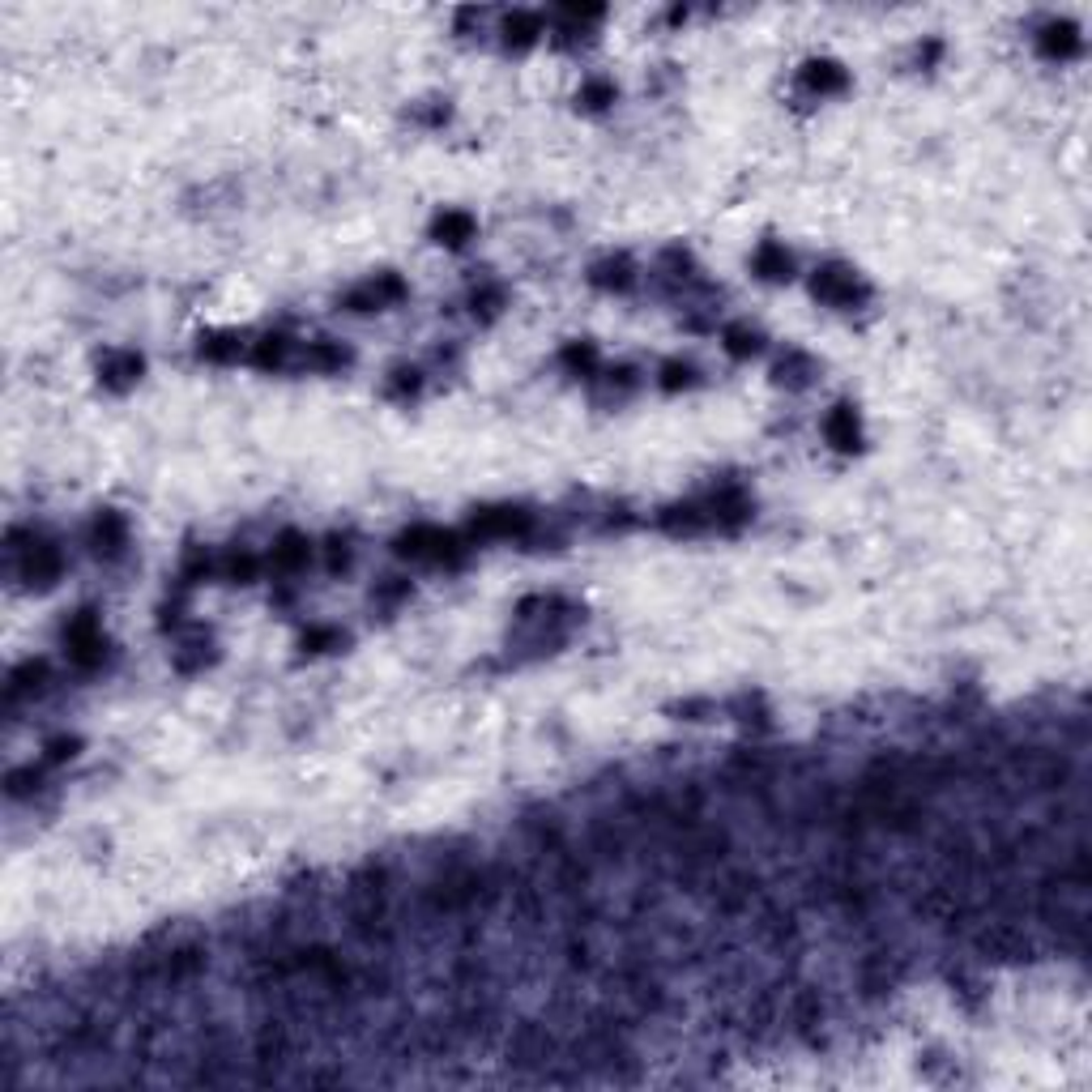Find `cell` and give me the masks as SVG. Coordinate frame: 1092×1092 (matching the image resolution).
<instances>
[{
	"mask_svg": "<svg viewBox=\"0 0 1092 1092\" xmlns=\"http://www.w3.org/2000/svg\"><path fill=\"white\" fill-rule=\"evenodd\" d=\"M389 879H384L380 866H368L350 879V931H355L363 943L384 947L393 943V913H389Z\"/></svg>",
	"mask_w": 1092,
	"mask_h": 1092,
	"instance_id": "1",
	"label": "cell"
},
{
	"mask_svg": "<svg viewBox=\"0 0 1092 1092\" xmlns=\"http://www.w3.org/2000/svg\"><path fill=\"white\" fill-rule=\"evenodd\" d=\"M393 550L415 563H461V555H465L461 538L449 530H436V525H415V530L397 534Z\"/></svg>",
	"mask_w": 1092,
	"mask_h": 1092,
	"instance_id": "2",
	"label": "cell"
},
{
	"mask_svg": "<svg viewBox=\"0 0 1092 1092\" xmlns=\"http://www.w3.org/2000/svg\"><path fill=\"white\" fill-rule=\"evenodd\" d=\"M65 649H68V662L77 671H94L103 666V653H108V640H103V628L94 619V610H81L65 624Z\"/></svg>",
	"mask_w": 1092,
	"mask_h": 1092,
	"instance_id": "3",
	"label": "cell"
},
{
	"mask_svg": "<svg viewBox=\"0 0 1092 1092\" xmlns=\"http://www.w3.org/2000/svg\"><path fill=\"white\" fill-rule=\"evenodd\" d=\"M18 550H22L18 572H22V581H26L30 590H47V585L61 581L65 555H61V546H56V543H47V538H30V543L18 546Z\"/></svg>",
	"mask_w": 1092,
	"mask_h": 1092,
	"instance_id": "4",
	"label": "cell"
},
{
	"mask_svg": "<svg viewBox=\"0 0 1092 1092\" xmlns=\"http://www.w3.org/2000/svg\"><path fill=\"white\" fill-rule=\"evenodd\" d=\"M811 290H815V299L832 303V308H853V303L866 299V286L858 282V274L845 265H819L811 278Z\"/></svg>",
	"mask_w": 1092,
	"mask_h": 1092,
	"instance_id": "5",
	"label": "cell"
},
{
	"mask_svg": "<svg viewBox=\"0 0 1092 1092\" xmlns=\"http://www.w3.org/2000/svg\"><path fill=\"white\" fill-rule=\"evenodd\" d=\"M973 947H978L985 960H1007V965L1032 956V943L1016 931V926H1007V922H985L982 931L973 935Z\"/></svg>",
	"mask_w": 1092,
	"mask_h": 1092,
	"instance_id": "6",
	"label": "cell"
},
{
	"mask_svg": "<svg viewBox=\"0 0 1092 1092\" xmlns=\"http://www.w3.org/2000/svg\"><path fill=\"white\" fill-rule=\"evenodd\" d=\"M508 1063L525 1067V1071H546L555 1063V1037L538 1025H521L508 1041Z\"/></svg>",
	"mask_w": 1092,
	"mask_h": 1092,
	"instance_id": "7",
	"label": "cell"
},
{
	"mask_svg": "<svg viewBox=\"0 0 1092 1092\" xmlns=\"http://www.w3.org/2000/svg\"><path fill=\"white\" fill-rule=\"evenodd\" d=\"M406 299V282L397 274H375L371 282H363V286H355L346 295V308L350 312H384L393 308V303Z\"/></svg>",
	"mask_w": 1092,
	"mask_h": 1092,
	"instance_id": "8",
	"label": "cell"
},
{
	"mask_svg": "<svg viewBox=\"0 0 1092 1092\" xmlns=\"http://www.w3.org/2000/svg\"><path fill=\"white\" fill-rule=\"evenodd\" d=\"M530 530H534V516L525 508H508V503L503 508H483L469 521L474 538H525Z\"/></svg>",
	"mask_w": 1092,
	"mask_h": 1092,
	"instance_id": "9",
	"label": "cell"
},
{
	"mask_svg": "<svg viewBox=\"0 0 1092 1092\" xmlns=\"http://www.w3.org/2000/svg\"><path fill=\"white\" fill-rule=\"evenodd\" d=\"M124 546H128L124 516L120 512H99V516H94V525H90V550H94V555L115 559V555H124Z\"/></svg>",
	"mask_w": 1092,
	"mask_h": 1092,
	"instance_id": "10",
	"label": "cell"
},
{
	"mask_svg": "<svg viewBox=\"0 0 1092 1092\" xmlns=\"http://www.w3.org/2000/svg\"><path fill=\"white\" fill-rule=\"evenodd\" d=\"M141 371H146V363H141V355H133V350H111V355H103V363H99V380L115 393L133 389V384L141 380Z\"/></svg>",
	"mask_w": 1092,
	"mask_h": 1092,
	"instance_id": "11",
	"label": "cell"
},
{
	"mask_svg": "<svg viewBox=\"0 0 1092 1092\" xmlns=\"http://www.w3.org/2000/svg\"><path fill=\"white\" fill-rule=\"evenodd\" d=\"M790 1025H794L798 1037L819 1041V1028H824V1003H819V994L811 990V985L794 990V999H790Z\"/></svg>",
	"mask_w": 1092,
	"mask_h": 1092,
	"instance_id": "12",
	"label": "cell"
},
{
	"mask_svg": "<svg viewBox=\"0 0 1092 1092\" xmlns=\"http://www.w3.org/2000/svg\"><path fill=\"white\" fill-rule=\"evenodd\" d=\"M824 436L832 449L841 453H858L862 449V422L853 415V406H832V415L824 422Z\"/></svg>",
	"mask_w": 1092,
	"mask_h": 1092,
	"instance_id": "13",
	"label": "cell"
},
{
	"mask_svg": "<svg viewBox=\"0 0 1092 1092\" xmlns=\"http://www.w3.org/2000/svg\"><path fill=\"white\" fill-rule=\"evenodd\" d=\"M308 559H312V543L303 534H295V530H286L274 543V550H269V563H274V572H282V577L308 568Z\"/></svg>",
	"mask_w": 1092,
	"mask_h": 1092,
	"instance_id": "14",
	"label": "cell"
},
{
	"mask_svg": "<svg viewBox=\"0 0 1092 1092\" xmlns=\"http://www.w3.org/2000/svg\"><path fill=\"white\" fill-rule=\"evenodd\" d=\"M657 525L675 538L700 534V530H709V508H704V503H675V508H666L662 516H657Z\"/></svg>",
	"mask_w": 1092,
	"mask_h": 1092,
	"instance_id": "15",
	"label": "cell"
},
{
	"mask_svg": "<svg viewBox=\"0 0 1092 1092\" xmlns=\"http://www.w3.org/2000/svg\"><path fill=\"white\" fill-rule=\"evenodd\" d=\"M751 269H756L764 282H790L794 278V256L781 248V243H760L756 256H751Z\"/></svg>",
	"mask_w": 1092,
	"mask_h": 1092,
	"instance_id": "16",
	"label": "cell"
},
{
	"mask_svg": "<svg viewBox=\"0 0 1092 1092\" xmlns=\"http://www.w3.org/2000/svg\"><path fill=\"white\" fill-rule=\"evenodd\" d=\"M1041 52L1054 56V61H1067V56L1079 52V26L1075 22H1046L1041 26Z\"/></svg>",
	"mask_w": 1092,
	"mask_h": 1092,
	"instance_id": "17",
	"label": "cell"
},
{
	"mask_svg": "<svg viewBox=\"0 0 1092 1092\" xmlns=\"http://www.w3.org/2000/svg\"><path fill=\"white\" fill-rule=\"evenodd\" d=\"M431 235H436V243L461 248V243L474 240V218H469L465 209H444V214L431 222Z\"/></svg>",
	"mask_w": 1092,
	"mask_h": 1092,
	"instance_id": "18",
	"label": "cell"
},
{
	"mask_svg": "<svg viewBox=\"0 0 1092 1092\" xmlns=\"http://www.w3.org/2000/svg\"><path fill=\"white\" fill-rule=\"evenodd\" d=\"M590 282L602 290H628L632 282H636V265L628 261V256H606V261H597L590 269Z\"/></svg>",
	"mask_w": 1092,
	"mask_h": 1092,
	"instance_id": "19",
	"label": "cell"
},
{
	"mask_svg": "<svg viewBox=\"0 0 1092 1092\" xmlns=\"http://www.w3.org/2000/svg\"><path fill=\"white\" fill-rule=\"evenodd\" d=\"M803 86L811 94H841L845 90V68L837 61H811L803 68Z\"/></svg>",
	"mask_w": 1092,
	"mask_h": 1092,
	"instance_id": "20",
	"label": "cell"
},
{
	"mask_svg": "<svg viewBox=\"0 0 1092 1092\" xmlns=\"http://www.w3.org/2000/svg\"><path fill=\"white\" fill-rule=\"evenodd\" d=\"M811 375H815V363L807 359L803 350H790V355L772 368V380L785 384V389H807V384H811Z\"/></svg>",
	"mask_w": 1092,
	"mask_h": 1092,
	"instance_id": "21",
	"label": "cell"
},
{
	"mask_svg": "<svg viewBox=\"0 0 1092 1092\" xmlns=\"http://www.w3.org/2000/svg\"><path fill=\"white\" fill-rule=\"evenodd\" d=\"M538 34H543V22H538V14L516 9V14L503 18V43H508V47H530Z\"/></svg>",
	"mask_w": 1092,
	"mask_h": 1092,
	"instance_id": "22",
	"label": "cell"
},
{
	"mask_svg": "<svg viewBox=\"0 0 1092 1092\" xmlns=\"http://www.w3.org/2000/svg\"><path fill=\"white\" fill-rule=\"evenodd\" d=\"M346 350L337 346V342H308V350H303V368L308 371H337V368H346Z\"/></svg>",
	"mask_w": 1092,
	"mask_h": 1092,
	"instance_id": "23",
	"label": "cell"
},
{
	"mask_svg": "<svg viewBox=\"0 0 1092 1092\" xmlns=\"http://www.w3.org/2000/svg\"><path fill=\"white\" fill-rule=\"evenodd\" d=\"M209 662H214V644H209L205 636H193V640H184L180 649H175V671H184V675L205 671Z\"/></svg>",
	"mask_w": 1092,
	"mask_h": 1092,
	"instance_id": "24",
	"label": "cell"
},
{
	"mask_svg": "<svg viewBox=\"0 0 1092 1092\" xmlns=\"http://www.w3.org/2000/svg\"><path fill=\"white\" fill-rule=\"evenodd\" d=\"M243 337L240 333H209V337H201V359H209V363H235L243 355Z\"/></svg>",
	"mask_w": 1092,
	"mask_h": 1092,
	"instance_id": "25",
	"label": "cell"
},
{
	"mask_svg": "<svg viewBox=\"0 0 1092 1092\" xmlns=\"http://www.w3.org/2000/svg\"><path fill=\"white\" fill-rule=\"evenodd\" d=\"M47 683V666L43 662H22L14 675H9V700L30 696V691H43Z\"/></svg>",
	"mask_w": 1092,
	"mask_h": 1092,
	"instance_id": "26",
	"label": "cell"
},
{
	"mask_svg": "<svg viewBox=\"0 0 1092 1092\" xmlns=\"http://www.w3.org/2000/svg\"><path fill=\"white\" fill-rule=\"evenodd\" d=\"M290 359V342L282 333H265L261 342H252V363L256 368H282Z\"/></svg>",
	"mask_w": 1092,
	"mask_h": 1092,
	"instance_id": "27",
	"label": "cell"
},
{
	"mask_svg": "<svg viewBox=\"0 0 1092 1092\" xmlns=\"http://www.w3.org/2000/svg\"><path fill=\"white\" fill-rule=\"evenodd\" d=\"M721 342H725V350H730L734 359H751L760 346H764V337H760L756 328H747V325H730L721 333Z\"/></svg>",
	"mask_w": 1092,
	"mask_h": 1092,
	"instance_id": "28",
	"label": "cell"
},
{
	"mask_svg": "<svg viewBox=\"0 0 1092 1092\" xmlns=\"http://www.w3.org/2000/svg\"><path fill=\"white\" fill-rule=\"evenodd\" d=\"M559 363L572 375H590L597 368V350H593V342H568V346H563V355H559Z\"/></svg>",
	"mask_w": 1092,
	"mask_h": 1092,
	"instance_id": "29",
	"label": "cell"
},
{
	"mask_svg": "<svg viewBox=\"0 0 1092 1092\" xmlns=\"http://www.w3.org/2000/svg\"><path fill=\"white\" fill-rule=\"evenodd\" d=\"M256 572H261V563H256L248 550H235V555H227V563H222V577H227L231 585H252Z\"/></svg>",
	"mask_w": 1092,
	"mask_h": 1092,
	"instance_id": "30",
	"label": "cell"
},
{
	"mask_svg": "<svg viewBox=\"0 0 1092 1092\" xmlns=\"http://www.w3.org/2000/svg\"><path fill=\"white\" fill-rule=\"evenodd\" d=\"M577 103H581L585 111H602V108H610V103H615V86H610V81H602V77H593V81H585V86H581Z\"/></svg>",
	"mask_w": 1092,
	"mask_h": 1092,
	"instance_id": "31",
	"label": "cell"
},
{
	"mask_svg": "<svg viewBox=\"0 0 1092 1092\" xmlns=\"http://www.w3.org/2000/svg\"><path fill=\"white\" fill-rule=\"evenodd\" d=\"M500 308H503V290L500 286H478L474 295H469V312L483 316V321H491Z\"/></svg>",
	"mask_w": 1092,
	"mask_h": 1092,
	"instance_id": "32",
	"label": "cell"
},
{
	"mask_svg": "<svg viewBox=\"0 0 1092 1092\" xmlns=\"http://www.w3.org/2000/svg\"><path fill=\"white\" fill-rule=\"evenodd\" d=\"M299 644H303V653H328V649H337V644H342V632H337V628H308Z\"/></svg>",
	"mask_w": 1092,
	"mask_h": 1092,
	"instance_id": "33",
	"label": "cell"
},
{
	"mask_svg": "<svg viewBox=\"0 0 1092 1092\" xmlns=\"http://www.w3.org/2000/svg\"><path fill=\"white\" fill-rule=\"evenodd\" d=\"M691 384H696V368H691V363H666L662 368V389L666 393L691 389Z\"/></svg>",
	"mask_w": 1092,
	"mask_h": 1092,
	"instance_id": "34",
	"label": "cell"
},
{
	"mask_svg": "<svg viewBox=\"0 0 1092 1092\" xmlns=\"http://www.w3.org/2000/svg\"><path fill=\"white\" fill-rule=\"evenodd\" d=\"M559 18H563V26H577V30H585L590 22L602 18V9H597V5H568V9H559Z\"/></svg>",
	"mask_w": 1092,
	"mask_h": 1092,
	"instance_id": "35",
	"label": "cell"
},
{
	"mask_svg": "<svg viewBox=\"0 0 1092 1092\" xmlns=\"http://www.w3.org/2000/svg\"><path fill=\"white\" fill-rule=\"evenodd\" d=\"M5 785H9V794H14V798H26V794L39 790V772H34V768H14Z\"/></svg>",
	"mask_w": 1092,
	"mask_h": 1092,
	"instance_id": "36",
	"label": "cell"
},
{
	"mask_svg": "<svg viewBox=\"0 0 1092 1092\" xmlns=\"http://www.w3.org/2000/svg\"><path fill=\"white\" fill-rule=\"evenodd\" d=\"M389 393H393V397H410V393H418V371H415V368H397V371H393V380H389Z\"/></svg>",
	"mask_w": 1092,
	"mask_h": 1092,
	"instance_id": "37",
	"label": "cell"
},
{
	"mask_svg": "<svg viewBox=\"0 0 1092 1092\" xmlns=\"http://www.w3.org/2000/svg\"><path fill=\"white\" fill-rule=\"evenodd\" d=\"M77 738H52V743H47V764H65V760H73L77 756Z\"/></svg>",
	"mask_w": 1092,
	"mask_h": 1092,
	"instance_id": "38",
	"label": "cell"
},
{
	"mask_svg": "<svg viewBox=\"0 0 1092 1092\" xmlns=\"http://www.w3.org/2000/svg\"><path fill=\"white\" fill-rule=\"evenodd\" d=\"M325 559H328V568H333V572L350 568V546H346V538H328V543H325Z\"/></svg>",
	"mask_w": 1092,
	"mask_h": 1092,
	"instance_id": "39",
	"label": "cell"
},
{
	"mask_svg": "<svg viewBox=\"0 0 1092 1092\" xmlns=\"http://www.w3.org/2000/svg\"><path fill=\"white\" fill-rule=\"evenodd\" d=\"M406 593H410V581H397V577H389V585H380V590H375L371 597H375V602H389V606H393V602H402Z\"/></svg>",
	"mask_w": 1092,
	"mask_h": 1092,
	"instance_id": "40",
	"label": "cell"
},
{
	"mask_svg": "<svg viewBox=\"0 0 1092 1092\" xmlns=\"http://www.w3.org/2000/svg\"><path fill=\"white\" fill-rule=\"evenodd\" d=\"M939 52H943V47H939V43L931 39V43H926L922 52H918V61H922V65H935V61H939Z\"/></svg>",
	"mask_w": 1092,
	"mask_h": 1092,
	"instance_id": "41",
	"label": "cell"
}]
</instances>
